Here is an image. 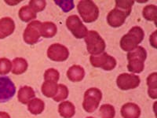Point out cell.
<instances>
[{
    "instance_id": "cell-32",
    "label": "cell",
    "mask_w": 157,
    "mask_h": 118,
    "mask_svg": "<svg viewBox=\"0 0 157 118\" xmlns=\"http://www.w3.org/2000/svg\"><path fill=\"white\" fill-rule=\"evenodd\" d=\"M156 31H155V32L152 33V35H151V36H150V43H151V45H152V47H154V48H156L157 47V42H156Z\"/></svg>"
},
{
    "instance_id": "cell-8",
    "label": "cell",
    "mask_w": 157,
    "mask_h": 118,
    "mask_svg": "<svg viewBox=\"0 0 157 118\" xmlns=\"http://www.w3.org/2000/svg\"><path fill=\"white\" fill-rule=\"evenodd\" d=\"M16 93V87L8 77H0V103L10 101Z\"/></svg>"
},
{
    "instance_id": "cell-29",
    "label": "cell",
    "mask_w": 157,
    "mask_h": 118,
    "mask_svg": "<svg viewBox=\"0 0 157 118\" xmlns=\"http://www.w3.org/2000/svg\"><path fill=\"white\" fill-rule=\"evenodd\" d=\"M54 2L65 13L71 11L75 6L74 2L72 0H56Z\"/></svg>"
},
{
    "instance_id": "cell-3",
    "label": "cell",
    "mask_w": 157,
    "mask_h": 118,
    "mask_svg": "<svg viewBox=\"0 0 157 118\" xmlns=\"http://www.w3.org/2000/svg\"><path fill=\"white\" fill-rule=\"evenodd\" d=\"M77 10L82 21L86 23L95 22L99 16V9L93 1L83 0L78 2Z\"/></svg>"
},
{
    "instance_id": "cell-13",
    "label": "cell",
    "mask_w": 157,
    "mask_h": 118,
    "mask_svg": "<svg viewBox=\"0 0 157 118\" xmlns=\"http://www.w3.org/2000/svg\"><path fill=\"white\" fill-rule=\"evenodd\" d=\"M15 23L10 18H3L0 19V39H5L14 32Z\"/></svg>"
},
{
    "instance_id": "cell-31",
    "label": "cell",
    "mask_w": 157,
    "mask_h": 118,
    "mask_svg": "<svg viewBox=\"0 0 157 118\" xmlns=\"http://www.w3.org/2000/svg\"><path fill=\"white\" fill-rule=\"evenodd\" d=\"M134 1H116V6L131 12L132 6L134 5Z\"/></svg>"
},
{
    "instance_id": "cell-33",
    "label": "cell",
    "mask_w": 157,
    "mask_h": 118,
    "mask_svg": "<svg viewBox=\"0 0 157 118\" xmlns=\"http://www.w3.org/2000/svg\"><path fill=\"white\" fill-rule=\"evenodd\" d=\"M0 118H10V116L6 112H0Z\"/></svg>"
},
{
    "instance_id": "cell-19",
    "label": "cell",
    "mask_w": 157,
    "mask_h": 118,
    "mask_svg": "<svg viewBox=\"0 0 157 118\" xmlns=\"http://www.w3.org/2000/svg\"><path fill=\"white\" fill-rule=\"evenodd\" d=\"M28 62L25 58L16 57L12 62V73L15 75H20L24 73L28 69Z\"/></svg>"
},
{
    "instance_id": "cell-2",
    "label": "cell",
    "mask_w": 157,
    "mask_h": 118,
    "mask_svg": "<svg viewBox=\"0 0 157 118\" xmlns=\"http://www.w3.org/2000/svg\"><path fill=\"white\" fill-rule=\"evenodd\" d=\"M147 57V52L142 47H137L132 51L128 52L127 69L134 73H141L145 68V61Z\"/></svg>"
},
{
    "instance_id": "cell-17",
    "label": "cell",
    "mask_w": 157,
    "mask_h": 118,
    "mask_svg": "<svg viewBox=\"0 0 157 118\" xmlns=\"http://www.w3.org/2000/svg\"><path fill=\"white\" fill-rule=\"evenodd\" d=\"M58 113L64 118H71L75 113V107L69 101L62 102L58 106Z\"/></svg>"
},
{
    "instance_id": "cell-11",
    "label": "cell",
    "mask_w": 157,
    "mask_h": 118,
    "mask_svg": "<svg viewBox=\"0 0 157 118\" xmlns=\"http://www.w3.org/2000/svg\"><path fill=\"white\" fill-rule=\"evenodd\" d=\"M130 11L125 10L120 7L116 6L115 9L111 10L107 16L108 24L111 27H120L124 24L127 17L130 14Z\"/></svg>"
},
{
    "instance_id": "cell-5",
    "label": "cell",
    "mask_w": 157,
    "mask_h": 118,
    "mask_svg": "<svg viewBox=\"0 0 157 118\" xmlns=\"http://www.w3.org/2000/svg\"><path fill=\"white\" fill-rule=\"evenodd\" d=\"M102 98L101 91L98 88H91L84 94L82 107L87 113H93L99 106Z\"/></svg>"
},
{
    "instance_id": "cell-16",
    "label": "cell",
    "mask_w": 157,
    "mask_h": 118,
    "mask_svg": "<svg viewBox=\"0 0 157 118\" xmlns=\"http://www.w3.org/2000/svg\"><path fill=\"white\" fill-rule=\"evenodd\" d=\"M36 93L33 88L29 86H24L20 88L18 91L17 98L22 104H28L32 99L35 98Z\"/></svg>"
},
{
    "instance_id": "cell-10",
    "label": "cell",
    "mask_w": 157,
    "mask_h": 118,
    "mask_svg": "<svg viewBox=\"0 0 157 118\" xmlns=\"http://www.w3.org/2000/svg\"><path fill=\"white\" fill-rule=\"evenodd\" d=\"M140 83H141L140 77L134 74L122 73L118 76L116 79L118 88L123 91L134 89L139 86Z\"/></svg>"
},
{
    "instance_id": "cell-7",
    "label": "cell",
    "mask_w": 157,
    "mask_h": 118,
    "mask_svg": "<svg viewBox=\"0 0 157 118\" xmlns=\"http://www.w3.org/2000/svg\"><path fill=\"white\" fill-rule=\"evenodd\" d=\"M66 25L70 32L77 39L84 38L87 34V29L77 15H71L68 17L66 20Z\"/></svg>"
},
{
    "instance_id": "cell-25",
    "label": "cell",
    "mask_w": 157,
    "mask_h": 118,
    "mask_svg": "<svg viewBox=\"0 0 157 118\" xmlns=\"http://www.w3.org/2000/svg\"><path fill=\"white\" fill-rule=\"evenodd\" d=\"M101 118H114L116 115V110H115L114 106L109 104H104L101 106L99 109Z\"/></svg>"
},
{
    "instance_id": "cell-21",
    "label": "cell",
    "mask_w": 157,
    "mask_h": 118,
    "mask_svg": "<svg viewBox=\"0 0 157 118\" xmlns=\"http://www.w3.org/2000/svg\"><path fill=\"white\" fill-rule=\"evenodd\" d=\"M44 109L45 103L40 98H33L28 103V109L33 115L40 114Z\"/></svg>"
},
{
    "instance_id": "cell-18",
    "label": "cell",
    "mask_w": 157,
    "mask_h": 118,
    "mask_svg": "<svg viewBox=\"0 0 157 118\" xmlns=\"http://www.w3.org/2000/svg\"><path fill=\"white\" fill-rule=\"evenodd\" d=\"M57 29L54 23L50 22H43L40 26V35L43 38H52L57 34Z\"/></svg>"
},
{
    "instance_id": "cell-20",
    "label": "cell",
    "mask_w": 157,
    "mask_h": 118,
    "mask_svg": "<svg viewBox=\"0 0 157 118\" xmlns=\"http://www.w3.org/2000/svg\"><path fill=\"white\" fill-rule=\"evenodd\" d=\"M42 93L47 98H54L58 91V84L53 81H45L42 85Z\"/></svg>"
},
{
    "instance_id": "cell-26",
    "label": "cell",
    "mask_w": 157,
    "mask_h": 118,
    "mask_svg": "<svg viewBox=\"0 0 157 118\" xmlns=\"http://www.w3.org/2000/svg\"><path fill=\"white\" fill-rule=\"evenodd\" d=\"M68 96V89L64 84H58V91L55 96L53 98L55 102H61L65 100Z\"/></svg>"
},
{
    "instance_id": "cell-28",
    "label": "cell",
    "mask_w": 157,
    "mask_h": 118,
    "mask_svg": "<svg viewBox=\"0 0 157 118\" xmlns=\"http://www.w3.org/2000/svg\"><path fill=\"white\" fill-rule=\"evenodd\" d=\"M60 78V74L57 70L54 69H49L44 73L45 81H53L57 83Z\"/></svg>"
},
{
    "instance_id": "cell-34",
    "label": "cell",
    "mask_w": 157,
    "mask_h": 118,
    "mask_svg": "<svg viewBox=\"0 0 157 118\" xmlns=\"http://www.w3.org/2000/svg\"><path fill=\"white\" fill-rule=\"evenodd\" d=\"M6 3H7V4H10V5H16V4L20 3V2H21V1H17L16 2H10V1H6Z\"/></svg>"
},
{
    "instance_id": "cell-35",
    "label": "cell",
    "mask_w": 157,
    "mask_h": 118,
    "mask_svg": "<svg viewBox=\"0 0 157 118\" xmlns=\"http://www.w3.org/2000/svg\"><path fill=\"white\" fill-rule=\"evenodd\" d=\"M86 118H95V117H94V116H88V117Z\"/></svg>"
},
{
    "instance_id": "cell-30",
    "label": "cell",
    "mask_w": 157,
    "mask_h": 118,
    "mask_svg": "<svg viewBox=\"0 0 157 118\" xmlns=\"http://www.w3.org/2000/svg\"><path fill=\"white\" fill-rule=\"evenodd\" d=\"M46 5H47V2L46 1H43V0H40V1H36V0H33V1H30L29 2V7L34 11L35 13L40 12V11L43 10L46 7Z\"/></svg>"
},
{
    "instance_id": "cell-22",
    "label": "cell",
    "mask_w": 157,
    "mask_h": 118,
    "mask_svg": "<svg viewBox=\"0 0 157 118\" xmlns=\"http://www.w3.org/2000/svg\"><path fill=\"white\" fill-rule=\"evenodd\" d=\"M147 85L148 87V93L150 98H157V73H152L147 78Z\"/></svg>"
},
{
    "instance_id": "cell-4",
    "label": "cell",
    "mask_w": 157,
    "mask_h": 118,
    "mask_svg": "<svg viewBox=\"0 0 157 118\" xmlns=\"http://www.w3.org/2000/svg\"><path fill=\"white\" fill-rule=\"evenodd\" d=\"M86 49L91 55H98L102 54L105 50V43L101 36L96 31H88L85 36Z\"/></svg>"
},
{
    "instance_id": "cell-6",
    "label": "cell",
    "mask_w": 157,
    "mask_h": 118,
    "mask_svg": "<svg viewBox=\"0 0 157 118\" xmlns=\"http://www.w3.org/2000/svg\"><path fill=\"white\" fill-rule=\"evenodd\" d=\"M90 61L94 67L101 68L106 71H111L116 66V59L105 52L98 55H91Z\"/></svg>"
},
{
    "instance_id": "cell-12",
    "label": "cell",
    "mask_w": 157,
    "mask_h": 118,
    "mask_svg": "<svg viewBox=\"0 0 157 118\" xmlns=\"http://www.w3.org/2000/svg\"><path fill=\"white\" fill-rule=\"evenodd\" d=\"M47 56L52 61H64L69 57V51L66 47L60 43L50 45L47 50Z\"/></svg>"
},
{
    "instance_id": "cell-27",
    "label": "cell",
    "mask_w": 157,
    "mask_h": 118,
    "mask_svg": "<svg viewBox=\"0 0 157 118\" xmlns=\"http://www.w3.org/2000/svg\"><path fill=\"white\" fill-rule=\"evenodd\" d=\"M12 69V62L6 57L0 58V75H6Z\"/></svg>"
},
{
    "instance_id": "cell-24",
    "label": "cell",
    "mask_w": 157,
    "mask_h": 118,
    "mask_svg": "<svg viewBox=\"0 0 157 118\" xmlns=\"http://www.w3.org/2000/svg\"><path fill=\"white\" fill-rule=\"evenodd\" d=\"M143 17L149 22H155L157 19V7L155 5H148L144 7Z\"/></svg>"
},
{
    "instance_id": "cell-9",
    "label": "cell",
    "mask_w": 157,
    "mask_h": 118,
    "mask_svg": "<svg viewBox=\"0 0 157 118\" xmlns=\"http://www.w3.org/2000/svg\"><path fill=\"white\" fill-rule=\"evenodd\" d=\"M42 22L33 21L28 25L23 34L24 40L29 45H34L39 41L40 35V26Z\"/></svg>"
},
{
    "instance_id": "cell-14",
    "label": "cell",
    "mask_w": 157,
    "mask_h": 118,
    "mask_svg": "<svg viewBox=\"0 0 157 118\" xmlns=\"http://www.w3.org/2000/svg\"><path fill=\"white\" fill-rule=\"evenodd\" d=\"M120 113L123 118H139L141 109L137 104L127 102L122 106Z\"/></svg>"
},
{
    "instance_id": "cell-15",
    "label": "cell",
    "mask_w": 157,
    "mask_h": 118,
    "mask_svg": "<svg viewBox=\"0 0 157 118\" xmlns=\"http://www.w3.org/2000/svg\"><path fill=\"white\" fill-rule=\"evenodd\" d=\"M67 77L71 82H80L85 77L84 69L80 65H72L68 69L67 72Z\"/></svg>"
},
{
    "instance_id": "cell-1",
    "label": "cell",
    "mask_w": 157,
    "mask_h": 118,
    "mask_svg": "<svg viewBox=\"0 0 157 118\" xmlns=\"http://www.w3.org/2000/svg\"><path fill=\"white\" fill-rule=\"evenodd\" d=\"M144 37L145 32L143 29L138 26H134L130 29L127 34L122 37L120 40V47L124 51H132L142 42Z\"/></svg>"
},
{
    "instance_id": "cell-23",
    "label": "cell",
    "mask_w": 157,
    "mask_h": 118,
    "mask_svg": "<svg viewBox=\"0 0 157 118\" xmlns=\"http://www.w3.org/2000/svg\"><path fill=\"white\" fill-rule=\"evenodd\" d=\"M20 19L24 22H29L36 18V13L32 10L29 6H24L20 9L18 13Z\"/></svg>"
}]
</instances>
